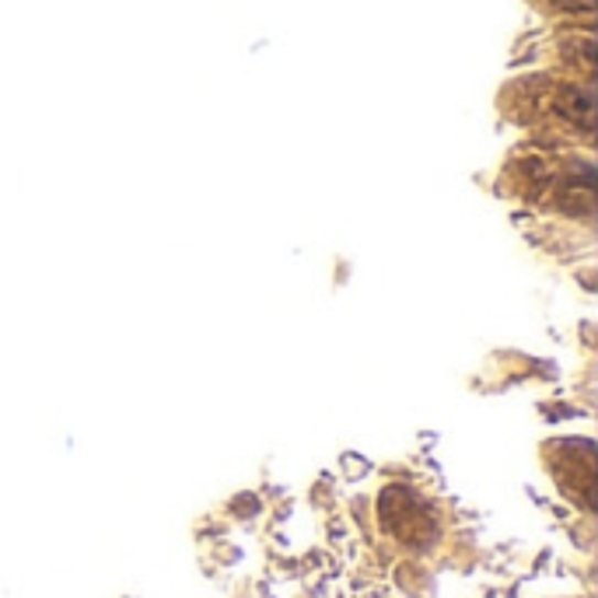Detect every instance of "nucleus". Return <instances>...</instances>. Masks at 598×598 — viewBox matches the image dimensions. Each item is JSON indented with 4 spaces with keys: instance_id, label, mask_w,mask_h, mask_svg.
I'll use <instances>...</instances> for the list:
<instances>
[{
    "instance_id": "f257e3e1",
    "label": "nucleus",
    "mask_w": 598,
    "mask_h": 598,
    "mask_svg": "<svg viewBox=\"0 0 598 598\" xmlns=\"http://www.w3.org/2000/svg\"><path fill=\"white\" fill-rule=\"evenodd\" d=\"M382 518H385V529L395 532L403 543H427L431 540V514L427 508L416 501V497L403 487H389L382 493Z\"/></svg>"
},
{
    "instance_id": "f03ea898",
    "label": "nucleus",
    "mask_w": 598,
    "mask_h": 598,
    "mask_svg": "<svg viewBox=\"0 0 598 598\" xmlns=\"http://www.w3.org/2000/svg\"><path fill=\"white\" fill-rule=\"evenodd\" d=\"M553 11H564V14H588L591 11V0H550Z\"/></svg>"
}]
</instances>
